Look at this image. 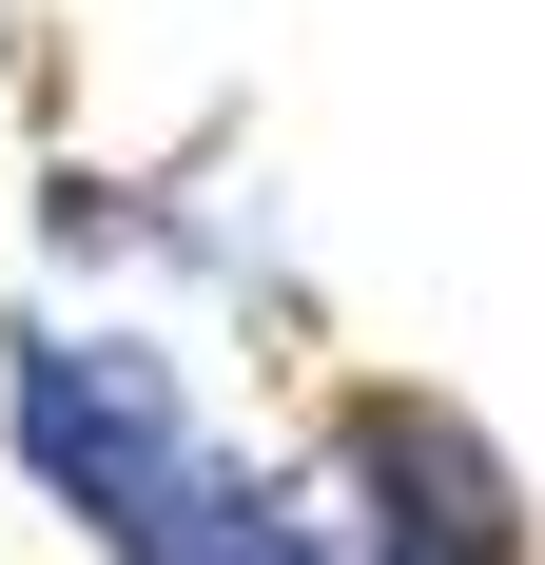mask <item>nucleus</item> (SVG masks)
<instances>
[{
  "label": "nucleus",
  "instance_id": "obj_2",
  "mask_svg": "<svg viewBox=\"0 0 545 565\" xmlns=\"http://www.w3.org/2000/svg\"><path fill=\"white\" fill-rule=\"evenodd\" d=\"M312 488H331L351 565H545L526 449L468 391H429V371H331L312 391Z\"/></svg>",
  "mask_w": 545,
  "mask_h": 565
},
{
  "label": "nucleus",
  "instance_id": "obj_1",
  "mask_svg": "<svg viewBox=\"0 0 545 565\" xmlns=\"http://www.w3.org/2000/svg\"><path fill=\"white\" fill-rule=\"evenodd\" d=\"M195 429H215V391L137 292H20L0 312V468L40 488V526L98 546L117 508H157V468Z\"/></svg>",
  "mask_w": 545,
  "mask_h": 565
},
{
  "label": "nucleus",
  "instance_id": "obj_3",
  "mask_svg": "<svg viewBox=\"0 0 545 565\" xmlns=\"http://www.w3.org/2000/svg\"><path fill=\"white\" fill-rule=\"evenodd\" d=\"M40 274L58 292H272L292 312V274H272V195L234 215V195H175V175H98V157H58L40 175Z\"/></svg>",
  "mask_w": 545,
  "mask_h": 565
},
{
  "label": "nucleus",
  "instance_id": "obj_4",
  "mask_svg": "<svg viewBox=\"0 0 545 565\" xmlns=\"http://www.w3.org/2000/svg\"><path fill=\"white\" fill-rule=\"evenodd\" d=\"M98 565H351L331 546V488L312 449H254V429H195V449L157 468V508H117Z\"/></svg>",
  "mask_w": 545,
  "mask_h": 565
}]
</instances>
